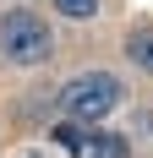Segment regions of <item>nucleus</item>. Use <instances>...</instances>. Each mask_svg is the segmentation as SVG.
<instances>
[{"mask_svg": "<svg viewBox=\"0 0 153 158\" xmlns=\"http://www.w3.org/2000/svg\"><path fill=\"white\" fill-rule=\"evenodd\" d=\"M115 104H120V77H109V71H82L60 87V109L71 120H104Z\"/></svg>", "mask_w": 153, "mask_h": 158, "instance_id": "f257e3e1", "label": "nucleus"}, {"mask_svg": "<svg viewBox=\"0 0 153 158\" xmlns=\"http://www.w3.org/2000/svg\"><path fill=\"white\" fill-rule=\"evenodd\" d=\"M0 49H6V60H16V65L49 60V22L33 16V11H6V22H0Z\"/></svg>", "mask_w": 153, "mask_h": 158, "instance_id": "f03ea898", "label": "nucleus"}, {"mask_svg": "<svg viewBox=\"0 0 153 158\" xmlns=\"http://www.w3.org/2000/svg\"><path fill=\"white\" fill-rule=\"evenodd\" d=\"M76 158H126V142L120 136H109V131H93V136H82V142L71 147Z\"/></svg>", "mask_w": 153, "mask_h": 158, "instance_id": "7ed1b4c3", "label": "nucleus"}, {"mask_svg": "<svg viewBox=\"0 0 153 158\" xmlns=\"http://www.w3.org/2000/svg\"><path fill=\"white\" fill-rule=\"evenodd\" d=\"M126 55H131L137 71H153V27H137V33H131V38H126Z\"/></svg>", "mask_w": 153, "mask_h": 158, "instance_id": "20e7f679", "label": "nucleus"}, {"mask_svg": "<svg viewBox=\"0 0 153 158\" xmlns=\"http://www.w3.org/2000/svg\"><path fill=\"white\" fill-rule=\"evenodd\" d=\"M55 11H66L71 22H88V16H98V0H55Z\"/></svg>", "mask_w": 153, "mask_h": 158, "instance_id": "39448f33", "label": "nucleus"}, {"mask_svg": "<svg viewBox=\"0 0 153 158\" xmlns=\"http://www.w3.org/2000/svg\"><path fill=\"white\" fill-rule=\"evenodd\" d=\"M55 142H66V147H76V142H82V131H76V126H60V131H55Z\"/></svg>", "mask_w": 153, "mask_h": 158, "instance_id": "423d86ee", "label": "nucleus"}]
</instances>
